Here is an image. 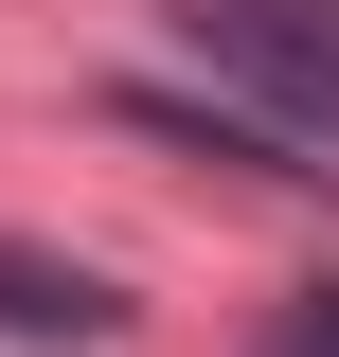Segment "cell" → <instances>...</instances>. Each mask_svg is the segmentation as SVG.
<instances>
[{
    "mask_svg": "<svg viewBox=\"0 0 339 357\" xmlns=\"http://www.w3.org/2000/svg\"><path fill=\"white\" fill-rule=\"evenodd\" d=\"M268 357H339V286H303V304L268 321Z\"/></svg>",
    "mask_w": 339,
    "mask_h": 357,
    "instance_id": "3957f363",
    "label": "cell"
},
{
    "mask_svg": "<svg viewBox=\"0 0 339 357\" xmlns=\"http://www.w3.org/2000/svg\"><path fill=\"white\" fill-rule=\"evenodd\" d=\"M126 286L107 268H54V250H0V340H107Z\"/></svg>",
    "mask_w": 339,
    "mask_h": 357,
    "instance_id": "7a4b0ae2",
    "label": "cell"
},
{
    "mask_svg": "<svg viewBox=\"0 0 339 357\" xmlns=\"http://www.w3.org/2000/svg\"><path fill=\"white\" fill-rule=\"evenodd\" d=\"M179 54H197L250 126L339 143V0H179Z\"/></svg>",
    "mask_w": 339,
    "mask_h": 357,
    "instance_id": "6da1fadb",
    "label": "cell"
}]
</instances>
